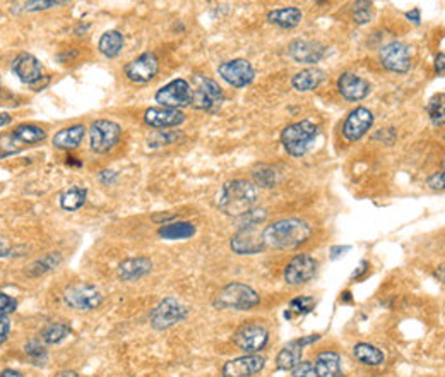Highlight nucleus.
Here are the masks:
<instances>
[{
    "label": "nucleus",
    "mask_w": 445,
    "mask_h": 377,
    "mask_svg": "<svg viewBox=\"0 0 445 377\" xmlns=\"http://www.w3.org/2000/svg\"><path fill=\"white\" fill-rule=\"evenodd\" d=\"M154 100H156L161 106H165V108L180 110L185 108V106H190L192 101L190 83L185 79L170 81L168 84H165L163 88L158 89Z\"/></svg>",
    "instance_id": "obj_11"
},
{
    "label": "nucleus",
    "mask_w": 445,
    "mask_h": 377,
    "mask_svg": "<svg viewBox=\"0 0 445 377\" xmlns=\"http://www.w3.org/2000/svg\"><path fill=\"white\" fill-rule=\"evenodd\" d=\"M153 261L149 257H130L118 266V278L124 281H136L151 273Z\"/></svg>",
    "instance_id": "obj_23"
},
{
    "label": "nucleus",
    "mask_w": 445,
    "mask_h": 377,
    "mask_svg": "<svg viewBox=\"0 0 445 377\" xmlns=\"http://www.w3.org/2000/svg\"><path fill=\"white\" fill-rule=\"evenodd\" d=\"M144 122L151 127H175L185 122L182 110L165 108V106H151L144 112Z\"/></svg>",
    "instance_id": "obj_22"
},
{
    "label": "nucleus",
    "mask_w": 445,
    "mask_h": 377,
    "mask_svg": "<svg viewBox=\"0 0 445 377\" xmlns=\"http://www.w3.org/2000/svg\"><path fill=\"white\" fill-rule=\"evenodd\" d=\"M265 367V359L257 354H247L238 359L228 360L221 368L223 377H252L262 372Z\"/></svg>",
    "instance_id": "obj_17"
},
{
    "label": "nucleus",
    "mask_w": 445,
    "mask_h": 377,
    "mask_svg": "<svg viewBox=\"0 0 445 377\" xmlns=\"http://www.w3.org/2000/svg\"><path fill=\"white\" fill-rule=\"evenodd\" d=\"M325 45L313 40H295L289 43L288 55L298 64H317L324 59Z\"/></svg>",
    "instance_id": "obj_20"
},
{
    "label": "nucleus",
    "mask_w": 445,
    "mask_h": 377,
    "mask_svg": "<svg viewBox=\"0 0 445 377\" xmlns=\"http://www.w3.org/2000/svg\"><path fill=\"white\" fill-rule=\"evenodd\" d=\"M353 19L357 24H366L371 19V2H362L353 4Z\"/></svg>",
    "instance_id": "obj_40"
},
{
    "label": "nucleus",
    "mask_w": 445,
    "mask_h": 377,
    "mask_svg": "<svg viewBox=\"0 0 445 377\" xmlns=\"http://www.w3.org/2000/svg\"><path fill=\"white\" fill-rule=\"evenodd\" d=\"M115 179H117V171H113V170H103L100 174V180L103 184H106V186L115 182Z\"/></svg>",
    "instance_id": "obj_48"
},
{
    "label": "nucleus",
    "mask_w": 445,
    "mask_h": 377,
    "mask_svg": "<svg viewBox=\"0 0 445 377\" xmlns=\"http://www.w3.org/2000/svg\"><path fill=\"white\" fill-rule=\"evenodd\" d=\"M257 199H259V192L252 182L242 179L228 180L219 191L218 208L224 215L238 218L247 211L254 210Z\"/></svg>",
    "instance_id": "obj_1"
},
{
    "label": "nucleus",
    "mask_w": 445,
    "mask_h": 377,
    "mask_svg": "<svg viewBox=\"0 0 445 377\" xmlns=\"http://www.w3.org/2000/svg\"><path fill=\"white\" fill-rule=\"evenodd\" d=\"M444 62H445V55H444V52H440L435 59V72L439 74V76H444Z\"/></svg>",
    "instance_id": "obj_50"
},
{
    "label": "nucleus",
    "mask_w": 445,
    "mask_h": 377,
    "mask_svg": "<svg viewBox=\"0 0 445 377\" xmlns=\"http://www.w3.org/2000/svg\"><path fill=\"white\" fill-rule=\"evenodd\" d=\"M316 372L318 377H342L341 368V356L333 350L320 351L316 356Z\"/></svg>",
    "instance_id": "obj_25"
},
{
    "label": "nucleus",
    "mask_w": 445,
    "mask_h": 377,
    "mask_svg": "<svg viewBox=\"0 0 445 377\" xmlns=\"http://www.w3.org/2000/svg\"><path fill=\"white\" fill-rule=\"evenodd\" d=\"M219 77L233 88H245L255 79V71L247 59H233L218 67Z\"/></svg>",
    "instance_id": "obj_12"
},
{
    "label": "nucleus",
    "mask_w": 445,
    "mask_h": 377,
    "mask_svg": "<svg viewBox=\"0 0 445 377\" xmlns=\"http://www.w3.org/2000/svg\"><path fill=\"white\" fill-rule=\"evenodd\" d=\"M53 377H79V376H77V372H74V371H62Z\"/></svg>",
    "instance_id": "obj_54"
},
{
    "label": "nucleus",
    "mask_w": 445,
    "mask_h": 377,
    "mask_svg": "<svg viewBox=\"0 0 445 377\" xmlns=\"http://www.w3.org/2000/svg\"><path fill=\"white\" fill-rule=\"evenodd\" d=\"M11 333V321L7 315H0V343H4L7 339V336Z\"/></svg>",
    "instance_id": "obj_44"
},
{
    "label": "nucleus",
    "mask_w": 445,
    "mask_h": 377,
    "mask_svg": "<svg viewBox=\"0 0 445 377\" xmlns=\"http://www.w3.org/2000/svg\"><path fill=\"white\" fill-rule=\"evenodd\" d=\"M64 2H40V0H31V2L24 4V11L35 12V11H45L50 9V7H57Z\"/></svg>",
    "instance_id": "obj_43"
},
{
    "label": "nucleus",
    "mask_w": 445,
    "mask_h": 377,
    "mask_svg": "<svg viewBox=\"0 0 445 377\" xmlns=\"http://www.w3.org/2000/svg\"><path fill=\"white\" fill-rule=\"evenodd\" d=\"M291 377H318L312 362H300L291 371Z\"/></svg>",
    "instance_id": "obj_41"
},
{
    "label": "nucleus",
    "mask_w": 445,
    "mask_h": 377,
    "mask_svg": "<svg viewBox=\"0 0 445 377\" xmlns=\"http://www.w3.org/2000/svg\"><path fill=\"white\" fill-rule=\"evenodd\" d=\"M366 271H369V262L362 261L360 266H358V269H354V273L351 274V278H353V280H354V278H360L362 274L366 273Z\"/></svg>",
    "instance_id": "obj_51"
},
{
    "label": "nucleus",
    "mask_w": 445,
    "mask_h": 377,
    "mask_svg": "<svg viewBox=\"0 0 445 377\" xmlns=\"http://www.w3.org/2000/svg\"><path fill=\"white\" fill-rule=\"evenodd\" d=\"M304 345L300 343V339H293L288 345H284L279 350V354L276 356V367L279 371H293L298 364L301 362V355H304Z\"/></svg>",
    "instance_id": "obj_28"
},
{
    "label": "nucleus",
    "mask_w": 445,
    "mask_h": 377,
    "mask_svg": "<svg viewBox=\"0 0 445 377\" xmlns=\"http://www.w3.org/2000/svg\"><path fill=\"white\" fill-rule=\"evenodd\" d=\"M371 125H374V113L365 106H358L346 117L345 124H342V136L346 137V141L354 142L365 136Z\"/></svg>",
    "instance_id": "obj_16"
},
{
    "label": "nucleus",
    "mask_w": 445,
    "mask_h": 377,
    "mask_svg": "<svg viewBox=\"0 0 445 377\" xmlns=\"http://www.w3.org/2000/svg\"><path fill=\"white\" fill-rule=\"evenodd\" d=\"M349 251H351L349 245H333V247H330V251H329V254H330V259L336 261L337 257L345 256V254H346V252H349Z\"/></svg>",
    "instance_id": "obj_46"
},
{
    "label": "nucleus",
    "mask_w": 445,
    "mask_h": 377,
    "mask_svg": "<svg viewBox=\"0 0 445 377\" xmlns=\"http://www.w3.org/2000/svg\"><path fill=\"white\" fill-rule=\"evenodd\" d=\"M233 342L245 354H259L269 343V330L259 321L245 322L236 330Z\"/></svg>",
    "instance_id": "obj_9"
},
{
    "label": "nucleus",
    "mask_w": 445,
    "mask_h": 377,
    "mask_svg": "<svg viewBox=\"0 0 445 377\" xmlns=\"http://www.w3.org/2000/svg\"><path fill=\"white\" fill-rule=\"evenodd\" d=\"M406 18L410 19V21H413L415 24H420V21H422V11H420L418 7H415V9L406 12Z\"/></svg>",
    "instance_id": "obj_49"
},
{
    "label": "nucleus",
    "mask_w": 445,
    "mask_h": 377,
    "mask_svg": "<svg viewBox=\"0 0 445 377\" xmlns=\"http://www.w3.org/2000/svg\"><path fill=\"white\" fill-rule=\"evenodd\" d=\"M260 297L252 286L243 283H230L216 295L212 305L223 310H250L259 305Z\"/></svg>",
    "instance_id": "obj_5"
},
{
    "label": "nucleus",
    "mask_w": 445,
    "mask_h": 377,
    "mask_svg": "<svg viewBox=\"0 0 445 377\" xmlns=\"http://www.w3.org/2000/svg\"><path fill=\"white\" fill-rule=\"evenodd\" d=\"M337 89L345 100L360 101L365 100L371 91V86L366 79L353 72H342L337 79Z\"/></svg>",
    "instance_id": "obj_21"
},
{
    "label": "nucleus",
    "mask_w": 445,
    "mask_h": 377,
    "mask_svg": "<svg viewBox=\"0 0 445 377\" xmlns=\"http://www.w3.org/2000/svg\"><path fill=\"white\" fill-rule=\"evenodd\" d=\"M342 295H345V297H341V300H345V302H349V300H351V293H349V292H345Z\"/></svg>",
    "instance_id": "obj_55"
},
{
    "label": "nucleus",
    "mask_w": 445,
    "mask_h": 377,
    "mask_svg": "<svg viewBox=\"0 0 445 377\" xmlns=\"http://www.w3.org/2000/svg\"><path fill=\"white\" fill-rule=\"evenodd\" d=\"M267 218V211L265 210H250L245 215L236 218V228L245 230V228H259L260 223H264Z\"/></svg>",
    "instance_id": "obj_36"
},
{
    "label": "nucleus",
    "mask_w": 445,
    "mask_h": 377,
    "mask_svg": "<svg viewBox=\"0 0 445 377\" xmlns=\"http://www.w3.org/2000/svg\"><path fill=\"white\" fill-rule=\"evenodd\" d=\"M0 91H2V86H0Z\"/></svg>",
    "instance_id": "obj_56"
},
{
    "label": "nucleus",
    "mask_w": 445,
    "mask_h": 377,
    "mask_svg": "<svg viewBox=\"0 0 445 377\" xmlns=\"http://www.w3.org/2000/svg\"><path fill=\"white\" fill-rule=\"evenodd\" d=\"M254 180L259 187L271 188L276 186L277 182V174L272 167L269 165H260L254 170Z\"/></svg>",
    "instance_id": "obj_38"
},
{
    "label": "nucleus",
    "mask_w": 445,
    "mask_h": 377,
    "mask_svg": "<svg viewBox=\"0 0 445 377\" xmlns=\"http://www.w3.org/2000/svg\"><path fill=\"white\" fill-rule=\"evenodd\" d=\"M159 71V60L154 53H142L137 59L130 60L125 65V76L130 83L136 84H146L156 77Z\"/></svg>",
    "instance_id": "obj_14"
},
{
    "label": "nucleus",
    "mask_w": 445,
    "mask_h": 377,
    "mask_svg": "<svg viewBox=\"0 0 445 377\" xmlns=\"http://www.w3.org/2000/svg\"><path fill=\"white\" fill-rule=\"evenodd\" d=\"M353 356L363 366L369 367H378L386 362V355L381 348L370 343H357L353 347Z\"/></svg>",
    "instance_id": "obj_29"
},
{
    "label": "nucleus",
    "mask_w": 445,
    "mask_h": 377,
    "mask_svg": "<svg viewBox=\"0 0 445 377\" xmlns=\"http://www.w3.org/2000/svg\"><path fill=\"white\" fill-rule=\"evenodd\" d=\"M86 136V127L77 124V125H71V127H65V129L59 130L52 139L53 146L57 150H76V147L81 146L83 139Z\"/></svg>",
    "instance_id": "obj_24"
},
{
    "label": "nucleus",
    "mask_w": 445,
    "mask_h": 377,
    "mask_svg": "<svg viewBox=\"0 0 445 377\" xmlns=\"http://www.w3.org/2000/svg\"><path fill=\"white\" fill-rule=\"evenodd\" d=\"M318 262L310 254H298L284 268V281L291 286L305 285L316 276Z\"/></svg>",
    "instance_id": "obj_13"
},
{
    "label": "nucleus",
    "mask_w": 445,
    "mask_h": 377,
    "mask_svg": "<svg viewBox=\"0 0 445 377\" xmlns=\"http://www.w3.org/2000/svg\"><path fill=\"white\" fill-rule=\"evenodd\" d=\"M231 251L238 256H254L264 251L265 244L262 239V232L259 228H245V230H238L231 237L230 242Z\"/></svg>",
    "instance_id": "obj_18"
},
{
    "label": "nucleus",
    "mask_w": 445,
    "mask_h": 377,
    "mask_svg": "<svg viewBox=\"0 0 445 377\" xmlns=\"http://www.w3.org/2000/svg\"><path fill=\"white\" fill-rule=\"evenodd\" d=\"M325 79V72L322 69L312 67V69H305V71L298 72L293 76L291 86L296 89L298 93H308L317 89L318 86L324 83Z\"/></svg>",
    "instance_id": "obj_27"
},
{
    "label": "nucleus",
    "mask_w": 445,
    "mask_h": 377,
    "mask_svg": "<svg viewBox=\"0 0 445 377\" xmlns=\"http://www.w3.org/2000/svg\"><path fill=\"white\" fill-rule=\"evenodd\" d=\"M64 302L77 313H89L103 304V293L89 283H76L65 288Z\"/></svg>",
    "instance_id": "obj_7"
},
{
    "label": "nucleus",
    "mask_w": 445,
    "mask_h": 377,
    "mask_svg": "<svg viewBox=\"0 0 445 377\" xmlns=\"http://www.w3.org/2000/svg\"><path fill=\"white\" fill-rule=\"evenodd\" d=\"M0 377H23V374L19 371H14V368H6V371H2Z\"/></svg>",
    "instance_id": "obj_52"
},
{
    "label": "nucleus",
    "mask_w": 445,
    "mask_h": 377,
    "mask_svg": "<svg viewBox=\"0 0 445 377\" xmlns=\"http://www.w3.org/2000/svg\"><path fill=\"white\" fill-rule=\"evenodd\" d=\"M312 235V228L307 221L298 218L279 220L262 230L265 247L295 249L305 244Z\"/></svg>",
    "instance_id": "obj_2"
},
{
    "label": "nucleus",
    "mask_w": 445,
    "mask_h": 377,
    "mask_svg": "<svg viewBox=\"0 0 445 377\" xmlns=\"http://www.w3.org/2000/svg\"><path fill=\"white\" fill-rule=\"evenodd\" d=\"M158 235L165 240H183L195 235V225L189 221H177V223H166L158 230Z\"/></svg>",
    "instance_id": "obj_32"
},
{
    "label": "nucleus",
    "mask_w": 445,
    "mask_h": 377,
    "mask_svg": "<svg viewBox=\"0 0 445 377\" xmlns=\"http://www.w3.org/2000/svg\"><path fill=\"white\" fill-rule=\"evenodd\" d=\"M47 139V130L35 124H21L14 130L0 134V159L18 154Z\"/></svg>",
    "instance_id": "obj_3"
},
{
    "label": "nucleus",
    "mask_w": 445,
    "mask_h": 377,
    "mask_svg": "<svg viewBox=\"0 0 445 377\" xmlns=\"http://www.w3.org/2000/svg\"><path fill=\"white\" fill-rule=\"evenodd\" d=\"M16 307H18L16 298H12L11 295L0 292V315H9L11 313H14Z\"/></svg>",
    "instance_id": "obj_42"
},
{
    "label": "nucleus",
    "mask_w": 445,
    "mask_h": 377,
    "mask_svg": "<svg viewBox=\"0 0 445 377\" xmlns=\"http://www.w3.org/2000/svg\"><path fill=\"white\" fill-rule=\"evenodd\" d=\"M24 354H26L28 360H30L33 366L42 367L48 360V351L42 343V339H31V342H28L24 345Z\"/></svg>",
    "instance_id": "obj_35"
},
{
    "label": "nucleus",
    "mask_w": 445,
    "mask_h": 377,
    "mask_svg": "<svg viewBox=\"0 0 445 377\" xmlns=\"http://www.w3.org/2000/svg\"><path fill=\"white\" fill-rule=\"evenodd\" d=\"M378 57H381V64L391 72L404 74L411 67V48L406 43L393 42L386 45L382 47Z\"/></svg>",
    "instance_id": "obj_15"
},
{
    "label": "nucleus",
    "mask_w": 445,
    "mask_h": 377,
    "mask_svg": "<svg viewBox=\"0 0 445 377\" xmlns=\"http://www.w3.org/2000/svg\"><path fill=\"white\" fill-rule=\"evenodd\" d=\"M304 19V12L298 7H283V9H274L267 12V21L281 30H293Z\"/></svg>",
    "instance_id": "obj_26"
},
{
    "label": "nucleus",
    "mask_w": 445,
    "mask_h": 377,
    "mask_svg": "<svg viewBox=\"0 0 445 377\" xmlns=\"http://www.w3.org/2000/svg\"><path fill=\"white\" fill-rule=\"evenodd\" d=\"M60 264H62V254L60 252H48V254H45V256L38 257L36 261H33L30 264V268H28L26 274L31 278L43 276V274L50 273V271H53V269L59 268Z\"/></svg>",
    "instance_id": "obj_30"
},
{
    "label": "nucleus",
    "mask_w": 445,
    "mask_h": 377,
    "mask_svg": "<svg viewBox=\"0 0 445 377\" xmlns=\"http://www.w3.org/2000/svg\"><path fill=\"white\" fill-rule=\"evenodd\" d=\"M317 136H318L317 124H313V122L310 120H300L284 127V130L281 133V142H283V147L287 150L288 154L300 158L308 153L310 146H312V142L316 141Z\"/></svg>",
    "instance_id": "obj_4"
},
{
    "label": "nucleus",
    "mask_w": 445,
    "mask_h": 377,
    "mask_svg": "<svg viewBox=\"0 0 445 377\" xmlns=\"http://www.w3.org/2000/svg\"><path fill=\"white\" fill-rule=\"evenodd\" d=\"M11 122H12V117L9 116V113H2V112H0V127L9 125Z\"/></svg>",
    "instance_id": "obj_53"
},
{
    "label": "nucleus",
    "mask_w": 445,
    "mask_h": 377,
    "mask_svg": "<svg viewBox=\"0 0 445 377\" xmlns=\"http://www.w3.org/2000/svg\"><path fill=\"white\" fill-rule=\"evenodd\" d=\"M313 307H316V298L312 297H296L293 298L291 302H289V309L284 313V317L289 319L293 315V313L295 314H308L312 313Z\"/></svg>",
    "instance_id": "obj_39"
},
{
    "label": "nucleus",
    "mask_w": 445,
    "mask_h": 377,
    "mask_svg": "<svg viewBox=\"0 0 445 377\" xmlns=\"http://www.w3.org/2000/svg\"><path fill=\"white\" fill-rule=\"evenodd\" d=\"M89 136H91V150L98 154H105L118 145L122 136V127L117 122L101 118V120L93 122Z\"/></svg>",
    "instance_id": "obj_10"
},
{
    "label": "nucleus",
    "mask_w": 445,
    "mask_h": 377,
    "mask_svg": "<svg viewBox=\"0 0 445 377\" xmlns=\"http://www.w3.org/2000/svg\"><path fill=\"white\" fill-rule=\"evenodd\" d=\"M192 101L190 106L202 112H216L223 105L224 94L221 86L211 77L202 74H194L192 77Z\"/></svg>",
    "instance_id": "obj_6"
},
{
    "label": "nucleus",
    "mask_w": 445,
    "mask_h": 377,
    "mask_svg": "<svg viewBox=\"0 0 445 377\" xmlns=\"http://www.w3.org/2000/svg\"><path fill=\"white\" fill-rule=\"evenodd\" d=\"M12 72L18 76V79L24 84L35 86L43 79V67L36 57L31 53H19L12 62Z\"/></svg>",
    "instance_id": "obj_19"
},
{
    "label": "nucleus",
    "mask_w": 445,
    "mask_h": 377,
    "mask_svg": "<svg viewBox=\"0 0 445 377\" xmlns=\"http://www.w3.org/2000/svg\"><path fill=\"white\" fill-rule=\"evenodd\" d=\"M428 186L434 188V191H444V171L432 175V177L428 179Z\"/></svg>",
    "instance_id": "obj_45"
},
{
    "label": "nucleus",
    "mask_w": 445,
    "mask_h": 377,
    "mask_svg": "<svg viewBox=\"0 0 445 377\" xmlns=\"http://www.w3.org/2000/svg\"><path fill=\"white\" fill-rule=\"evenodd\" d=\"M187 314H189V309L180 300H177L175 297H166L151 313V326L158 331L170 330L182 322Z\"/></svg>",
    "instance_id": "obj_8"
},
{
    "label": "nucleus",
    "mask_w": 445,
    "mask_h": 377,
    "mask_svg": "<svg viewBox=\"0 0 445 377\" xmlns=\"http://www.w3.org/2000/svg\"><path fill=\"white\" fill-rule=\"evenodd\" d=\"M7 256H12V244L7 237L0 235V257H7Z\"/></svg>",
    "instance_id": "obj_47"
},
{
    "label": "nucleus",
    "mask_w": 445,
    "mask_h": 377,
    "mask_svg": "<svg viewBox=\"0 0 445 377\" xmlns=\"http://www.w3.org/2000/svg\"><path fill=\"white\" fill-rule=\"evenodd\" d=\"M88 191L84 187H69L60 194V206L65 211H77L84 206Z\"/></svg>",
    "instance_id": "obj_33"
},
{
    "label": "nucleus",
    "mask_w": 445,
    "mask_h": 377,
    "mask_svg": "<svg viewBox=\"0 0 445 377\" xmlns=\"http://www.w3.org/2000/svg\"><path fill=\"white\" fill-rule=\"evenodd\" d=\"M124 35L120 31H106L101 35L100 42H98V50L103 53L106 59H115L118 53L122 52V48H124Z\"/></svg>",
    "instance_id": "obj_31"
},
{
    "label": "nucleus",
    "mask_w": 445,
    "mask_h": 377,
    "mask_svg": "<svg viewBox=\"0 0 445 377\" xmlns=\"http://www.w3.org/2000/svg\"><path fill=\"white\" fill-rule=\"evenodd\" d=\"M71 333L72 330L67 322H52V325H48L42 331L40 339H42L43 343H47V345H57V343L64 342Z\"/></svg>",
    "instance_id": "obj_34"
},
{
    "label": "nucleus",
    "mask_w": 445,
    "mask_h": 377,
    "mask_svg": "<svg viewBox=\"0 0 445 377\" xmlns=\"http://www.w3.org/2000/svg\"><path fill=\"white\" fill-rule=\"evenodd\" d=\"M444 108H445L444 93H439V94H435V96H432V100L428 101V105H427V112H428V116H430L432 124L437 127L444 125V117H445Z\"/></svg>",
    "instance_id": "obj_37"
}]
</instances>
